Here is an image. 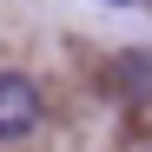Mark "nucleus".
<instances>
[{"label":"nucleus","instance_id":"obj_1","mask_svg":"<svg viewBox=\"0 0 152 152\" xmlns=\"http://www.w3.org/2000/svg\"><path fill=\"white\" fill-rule=\"evenodd\" d=\"M40 113H46V99H40V86L27 80V73H0V139L33 132Z\"/></svg>","mask_w":152,"mask_h":152},{"label":"nucleus","instance_id":"obj_2","mask_svg":"<svg viewBox=\"0 0 152 152\" xmlns=\"http://www.w3.org/2000/svg\"><path fill=\"white\" fill-rule=\"evenodd\" d=\"M113 86H119L126 106H152V53H145V46L113 53Z\"/></svg>","mask_w":152,"mask_h":152}]
</instances>
